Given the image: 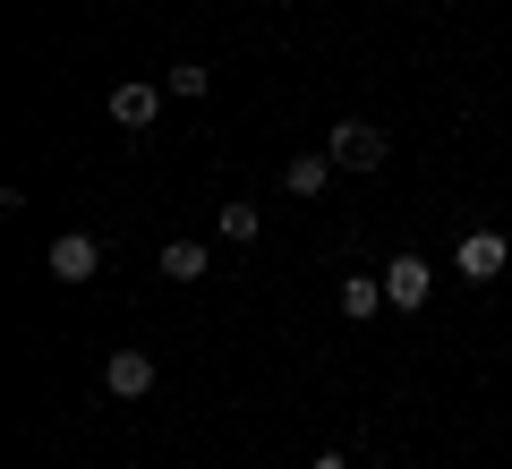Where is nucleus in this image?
Segmentation results:
<instances>
[{"label":"nucleus","instance_id":"obj_10","mask_svg":"<svg viewBox=\"0 0 512 469\" xmlns=\"http://www.w3.org/2000/svg\"><path fill=\"white\" fill-rule=\"evenodd\" d=\"M205 86H214V69H197V60H180V69H163V94H180V103H197Z\"/></svg>","mask_w":512,"mask_h":469},{"label":"nucleus","instance_id":"obj_2","mask_svg":"<svg viewBox=\"0 0 512 469\" xmlns=\"http://www.w3.org/2000/svg\"><path fill=\"white\" fill-rule=\"evenodd\" d=\"M103 273V239L94 231H60L52 239V282H94Z\"/></svg>","mask_w":512,"mask_h":469},{"label":"nucleus","instance_id":"obj_7","mask_svg":"<svg viewBox=\"0 0 512 469\" xmlns=\"http://www.w3.org/2000/svg\"><path fill=\"white\" fill-rule=\"evenodd\" d=\"M325 171H333V154H291L282 188H291V197H316V188H325Z\"/></svg>","mask_w":512,"mask_h":469},{"label":"nucleus","instance_id":"obj_4","mask_svg":"<svg viewBox=\"0 0 512 469\" xmlns=\"http://www.w3.org/2000/svg\"><path fill=\"white\" fill-rule=\"evenodd\" d=\"M427 290H436V265L427 256H393L384 265V299L393 307H427Z\"/></svg>","mask_w":512,"mask_h":469},{"label":"nucleus","instance_id":"obj_9","mask_svg":"<svg viewBox=\"0 0 512 469\" xmlns=\"http://www.w3.org/2000/svg\"><path fill=\"white\" fill-rule=\"evenodd\" d=\"M163 273H171V282H197V273H205V248H197V239H171V248H163Z\"/></svg>","mask_w":512,"mask_h":469},{"label":"nucleus","instance_id":"obj_12","mask_svg":"<svg viewBox=\"0 0 512 469\" xmlns=\"http://www.w3.org/2000/svg\"><path fill=\"white\" fill-rule=\"evenodd\" d=\"M316 469H350V461H342V452H316Z\"/></svg>","mask_w":512,"mask_h":469},{"label":"nucleus","instance_id":"obj_11","mask_svg":"<svg viewBox=\"0 0 512 469\" xmlns=\"http://www.w3.org/2000/svg\"><path fill=\"white\" fill-rule=\"evenodd\" d=\"M222 239H239V248H248V239H256V205H222Z\"/></svg>","mask_w":512,"mask_h":469},{"label":"nucleus","instance_id":"obj_1","mask_svg":"<svg viewBox=\"0 0 512 469\" xmlns=\"http://www.w3.org/2000/svg\"><path fill=\"white\" fill-rule=\"evenodd\" d=\"M325 154H333L342 171H384V154H393V145H384V128H376V120H333Z\"/></svg>","mask_w":512,"mask_h":469},{"label":"nucleus","instance_id":"obj_8","mask_svg":"<svg viewBox=\"0 0 512 469\" xmlns=\"http://www.w3.org/2000/svg\"><path fill=\"white\" fill-rule=\"evenodd\" d=\"M384 307V273H350L342 282V316H376Z\"/></svg>","mask_w":512,"mask_h":469},{"label":"nucleus","instance_id":"obj_6","mask_svg":"<svg viewBox=\"0 0 512 469\" xmlns=\"http://www.w3.org/2000/svg\"><path fill=\"white\" fill-rule=\"evenodd\" d=\"M154 111H163V86H111V120L120 128H154Z\"/></svg>","mask_w":512,"mask_h":469},{"label":"nucleus","instance_id":"obj_3","mask_svg":"<svg viewBox=\"0 0 512 469\" xmlns=\"http://www.w3.org/2000/svg\"><path fill=\"white\" fill-rule=\"evenodd\" d=\"M103 393L111 401H146L154 393V359H146V350H111V359H103Z\"/></svg>","mask_w":512,"mask_h":469},{"label":"nucleus","instance_id":"obj_5","mask_svg":"<svg viewBox=\"0 0 512 469\" xmlns=\"http://www.w3.org/2000/svg\"><path fill=\"white\" fill-rule=\"evenodd\" d=\"M504 231H470L461 239V282H495V273H504Z\"/></svg>","mask_w":512,"mask_h":469}]
</instances>
